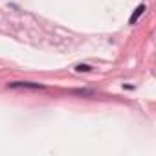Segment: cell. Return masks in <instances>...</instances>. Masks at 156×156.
Returning a JSON list of instances; mask_svg holds the SVG:
<instances>
[{
	"label": "cell",
	"instance_id": "3",
	"mask_svg": "<svg viewBox=\"0 0 156 156\" xmlns=\"http://www.w3.org/2000/svg\"><path fill=\"white\" fill-rule=\"evenodd\" d=\"M75 70H77V72H90V66H88V64H79Z\"/></svg>",
	"mask_w": 156,
	"mask_h": 156
},
{
	"label": "cell",
	"instance_id": "1",
	"mask_svg": "<svg viewBox=\"0 0 156 156\" xmlns=\"http://www.w3.org/2000/svg\"><path fill=\"white\" fill-rule=\"evenodd\" d=\"M143 11H145V6H138L136 9H134V13H132V17H130V24H134L141 15H143Z\"/></svg>",
	"mask_w": 156,
	"mask_h": 156
},
{
	"label": "cell",
	"instance_id": "2",
	"mask_svg": "<svg viewBox=\"0 0 156 156\" xmlns=\"http://www.w3.org/2000/svg\"><path fill=\"white\" fill-rule=\"evenodd\" d=\"M13 88L17 87H30V88H41V85H33V83H11Z\"/></svg>",
	"mask_w": 156,
	"mask_h": 156
}]
</instances>
